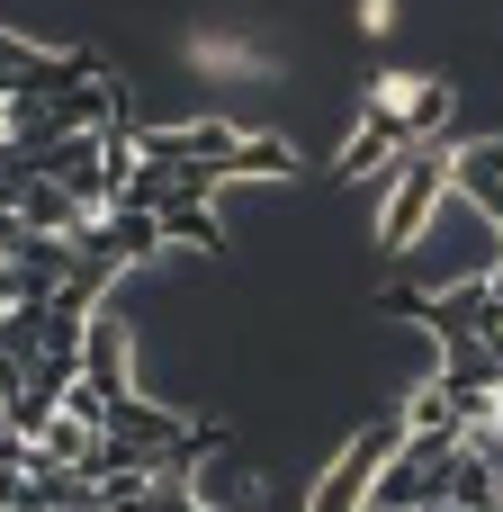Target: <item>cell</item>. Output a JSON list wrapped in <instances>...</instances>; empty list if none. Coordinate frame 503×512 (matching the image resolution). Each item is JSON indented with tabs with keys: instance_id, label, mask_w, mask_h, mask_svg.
I'll return each instance as SVG.
<instances>
[{
	"instance_id": "obj_1",
	"label": "cell",
	"mask_w": 503,
	"mask_h": 512,
	"mask_svg": "<svg viewBox=\"0 0 503 512\" xmlns=\"http://www.w3.org/2000/svg\"><path fill=\"white\" fill-rule=\"evenodd\" d=\"M441 198H459V144H423V153H405V162L387 171V198H378V252H405Z\"/></svg>"
},
{
	"instance_id": "obj_2",
	"label": "cell",
	"mask_w": 503,
	"mask_h": 512,
	"mask_svg": "<svg viewBox=\"0 0 503 512\" xmlns=\"http://www.w3.org/2000/svg\"><path fill=\"white\" fill-rule=\"evenodd\" d=\"M225 180H297V144L288 135H243L234 162H225Z\"/></svg>"
},
{
	"instance_id": "obj_3",
	"label": "cell",
	"mask_w": 503,
	"mask_h": 512,
	"mask_svg": "<svg viewBox=\"0 0 503 512\" xmlns=\"http://www.w3.org/2000/svg\"><path fill=\"white\" fill-rule=\"evenodd\" d=\"M351 27H360V36H396V9H387V0H360Z\"/></svg>"
}]
</instances>
